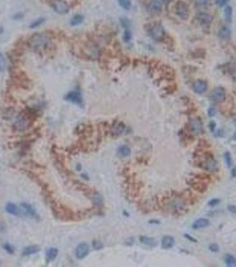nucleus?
Listing matches in <instances>:
<instances>
[{"label":"nucleus","instance_id":"7","mask_svg":"<svg viewBox=\"0 0 236 267\" xmlns=\"http://www.w3.org/2000/svg\"><path fill=\"white\" fill-rule=\"evenodd\" d=\"M176 14L183 20H187L189 17V9L187 5L183 1L177 2L176 5Z\"/></svg>","mask_w":236,"mask_h":267},{"label":"nucleus","instance_id":"4","mask_svg":"<svg viewBox=\"0 0 236 267\" xmlns=\"http://www.w3.org/2000/svg\"><path fill=\"white\" fill-rule=\"evenodd\" d=\"M206 180H204L203 178H201L198 175H196L195 177L190 178L188 180V183L191 185V187H193L195 191H197L199 192H203L207 190V183H205Z\"/></svg>","mask_w":236,"mask_h":267},{"label":"nucleus","instance_id":"43","mask_svg":"<svg viewBox=\"0 0 236 267\" xmlns=\"http://www.w3.org/2000/svg\"><path fill=\"white\" fill-rule=\"evenodd\" d=\"M185 237L186 238H187V239H189L190 240H192V241H194V242H197V240H195L194 238H192L191 236L189 234H185Z\"/></svg>","mask_w":236,"mask_h":267},{"label":"nucleus","instance_id":"27","mask_svg":"<svg viewBox=\"0 0 236 267\" xmlns=\"http://www.w3.org/2000/svg\"><path fill=\"white\" fill-rule=\"evenodd\" d=\"M224 14H225V21H227V22H231V21H232V16H233V8H232V6H230V5H226L225 7Z\"/></svg>","mask_w":236,"mask_h":267},{"label":"nucleus","instance_id":"38","mask_svg":"<svg viewBox=\"0 0 236 267\" xmlns=\"http://www.w3.org/2000/svg\"><path fill=\"white\" fill-rule=\"evenodd\" d=\"M197 5H204L208 3V0H193Z\"/></svg>","mask_w":236,"mask_h":267},{"label":"nucleus","instance_id":"41","mask_svg":"<svg viewBox=\"0 0 236 267\" xmlns=\"http://www.w3.org/2000/svg\"><path fill=\"white\" fill-rule=\"evenodd\" d=\"M208 113H209V117H213L216 113V111H215V108L213 107H210L209 110H208Z\"/></svg>","mask_w":236,"mask_h":267},{"label":"nucleus","instance_id":"48","mask_svg":"<svg viewBox=\"0 0 236 267\" xmlns=\"http://www.w3.org/2000/svg\"><path fill=\"white\" fill-rule=\"evenodd\" d=\"M235 74H236V70H235Z\"/></svg>","mask_w":236,"mask_h":267},{"label":"nucleus","instance_id":"8","mask_svg":"<svg viewBox=\"0 0 236 267\" xmlns=\"http://www.w3.org/2000/svg\"><path fill=\"white\" fill-rule=\"evenodd\" d=\"M151 37L156 41H162L165 37V31L163 27L160 24H156L151 29Z\"/></svg>","mask_w":236,"mask_h":267},{"label":"nucleus","instance_id":"25","mask_svg":"<svg viewBox=\"0 0 236 267\" xmlns=\"http://www.w3.org/2000/svg\"><path fill=\"white\" fill-rule=\"evenodd\" d=\"M225 263L226 266L228 267H236V258L233 255L227 254L225 256Z\"/></svg>","mask_w":236,"mask_h":267},{"label":"nucleus","instance_id":"45","mask_svg":"<svg viewBox=\"0 0 236 267\" xmlns=\"http://www.w3.org/2000/svg\"><path fill=\"white\" fill-rule=\"evenodd\" d=\"M160 222L159 221H157V220H150V222H149V224H159Z\"/></svg>","mask_w":236,"mask_h":267},{"label":"nucleus","instance_id":"26","mask_svg":"<svg viewBox=\"0 0 236 267\" xmlns=\"http://www.w3.org/2000/svg\"><path fill=\"white\" fill-rule=\"evenodd\" d=\"M38 250H39V248L37 246H29V247H27L23 249L22 255L23 256H30L33 254H36L37 252H38Z\"/></svg>","mask_w":236,"mask_h":267},{"label":"nucleus","instance_id":"11","mask_svg":"<svg viewBox=\"0 0 236 267\" xmlns=\"http://www.w3.org/2000/svg\"><path fill=\"white\" fill-rule=\"evenodd\" d=\"M90 248L86 243H81L80 245L77 246L76 249H75V256L78 259H83L85 258L87 255L89 254Z\"/></svg>","mask_w":236,"mask_h":267},{"label":"nucleus","instance_id":"20","mask_svg":"<svg viewBox=\"0 0 236 267\" xmlns=\"http://www.w3.org/2000/svg\"><path fill=\"white\" fill-rule=\"evenodd\" d=\"M6 211L9 215H18L19 208H18V207L15 204L9 202L6 205Z\"/></svg>","mask_w":236,"mask_h":267},{"label":"nucleus","instance_id":"29","mask_svg":"<svg viewBox=\"0 0 236 267\" xmlns=\"http://www.w3.org/2000/svg\"><path fill=\"white\" fill-rule=\"evenodd\" d=\"M44 18H38L36 21H32V22L30 23L29 28H30V29H36V28H38V27L41 26L44 23Z\"/></svg>","mask_w":236,"mask_h":267},{"label":"nucleus","instance_id":"22","mask_svg":"<svg viewBox=\"0 0 236 267\" xmlns=\"http://www.w3.org/2000/svg\"><path fill=\"white\" fill-rule=\"evenodd\" d=\"M22 208H23V210L25 211V213L27 214L28 215H29V216H31V217H35V216L37 215V213H36L35 209H34L32 206H30L29 204L23 202L22 203Z\"/></svg>","mask_w":236,"mask_h":267},{"label":"nucleus","instance_id":"23","mask_svg":"<svg viewBox=\"0 0 236 267\" xmlns=\"http://www.w3.org/2000/svg\"><path fill=\"white\" fill-rule=\"evenodd\" d=\"M140 241L142 244L148 246V247H155L156 245V240H154L153 238H149V237H146V236H141L140 238Z\"/></svg>","mask_w":236,"mask_h":267},{"label":"nucleus","instance_id":"28","mask_svg":"<svg viewBox=\"0 0 236 267\" xmlns=\"http://www.w3.org/2000/svg\"><path fill=\"white\" fill-rule=\"evenodd\" d=\"M118 3L121 7H123L124 10H130L131 6V0H118Z\"/></svg>","mask_w":236,"mask_h":267},{"label":"nucleus","instance_id":"5","mask_svg":"<svg viewBox=\"0 0 236 267\" xmlns=\"http://www.w3.org/2000/svg\"><path fill=\"white\" fill-rule=\"evenodd\" d=\"M30 125H31L30 118L25 113H22L21 115H19L18 117H17L15 124H14V127L19 131H24V130H26V129L29 128Z\"/></svg>","mask_w":236,"mask_h":267},{"label":"nucleus","instance_id":"2","mask_svg":"<svg viewBox=\"0 0 236 267\" xmlns=\"http://www.w3.org/2000/svg\"><path fill=\"white\" fill-rule=\"evenodd\" d=\"M200 167H202L203 169L209 172H216L218 169V165L217 160L213 158V155L209 154L208 157H204L203 159L202 158L201 162H200Z\"/></svg>","mask_w":236,"mask_h":267},{"label":"nucleus","instance_id":"33","mask_svg":"<svg viewBox=\"0 0 236 267\" xmlns=\"http://www.w3.org/2000/svg\"><path fill=\"white\" fill-rule=\"evenodd\" d=\"M131 39V32L130 30H125L124 33V42H130Z\"/></svg>","mask_w":236,"mask_h":267},{"label":"nucleus","instance_id":"6","mask_svg":"<svg viewBox=\"0 0 236 267\" xmlns=\"http://www.w3.org/2000/svg\"><path fill=\"white\" fill-rule=\"evenodd\" d=\"M51 5L57 14H66L69 12V5L64 0H53Z\"/></svg>","mask_w":236,"mask_h":267},{"label":"nucleus","instance_id":"13","mask_svg":"<svg viewBox=\"0 0 236 267\" xmlns=\"http://www.w3.org/2000/svg\"><path fill=\"white\" fill-rule=\"evenodd\" d=\"M175 245V239L171 235H165L162 239V248L170 249Z\"/></svg>","mask_w":236,"mask_h":267},{"label":"nucleus","instance_id":"39","mask_svg":"<svg viewBox=\"0 0 236 267\" xmlns=\"http://www.w3.org/2000/svg\"><path fill=\"white\" fill-rule=\"evenodd\" d=\"M227 1H228V0H216L217 5H218V6H220V7H222V6L225 5V4L227 3Z\"/></svg>","mask_w":236,"mask_h":267},{"label":"nucleus","instance_id":"46","mask_svg":"<svg viewBox=\"0 0 236 267\" xmlns=\"http://www.w3.org/2000/svg\"><path fill=\"white\" fill-rule=\"evenodd\" d=\"M172 0H162V2H163V3H169V2H171Z\"/></svg>","mask_w":236,"mask_h":267},{"label":"nucleus","instance_id":"21","mask_svg":"<svg viewBox=\"0 0 236 267\" xmlns=\"http://www.w3.org/2000/svg\"><path fill=\"white\" fill-rule=\"evenodd\" d=\"M218 36L222 39H228L230 38L231 30L227 26H222L218 31Z\"/></svg>","mask_w":236,"mask_h":267},{"label":"nucleus","instance_id":"37","mask_svg":"<svg viewBox=\"0 0 236 267\" xmlns=\"http://www.w3.org/2000/svg\"><path fill=\"white\" fill-rule=\"evenodd\" d=\"M219 202H220V200L218 199H210L209 202H208V205L210 206V207H215V206L218 205Z\"/></svg>","mask_w":236,"mask_h":267},{"label":"nucleus","instance_id":"17","mask_svg":"<svg viewBox=\"0 0 236 267\" xmlns=\"http://www.w3.org/2000/svg\"><path fill=\"white\" fill-rule=\"evenodd\" d=\"M196 18L203 24H210L212 20H213L212 16L209 14H207V13H199L196 16Z\"/></svg>","mask_w":236,"mask_h":267},{"label":"nucleus","instance_id":"16","mask_svg":"<svg viewBox=\"0 0 236 267\" xmlns=\"http://www.w3.org/2000/svg\"><path fill=\"white\" fill-rule=\"evenodd\" d=\"M124 129H125V126L123 122H117L115 123L113 128H111V134L114 136H119L120 134L124 133Z\"/></svg>","mask_w":236,"mask_h":267},{"label":"nucleus","instance_id":"32","mask_svg":"<svg viewBox=\"0 0 236 267\" xmlns=\"http://www.w3.org/2000/svg\"><path fill=\"white\" fill-rule=\"evenodd\" d=\"M120 21H121V24H122V26L124 30H129L130 26H131V22L127 18H121Z\"/></svg>","mask_w":236,"mask_h":267},{"label":"nucleus","instance_id":"36","mask_svg":"<svg viewBox=\"0 0 236 267\" xmlns=\"http://www.w3.org/2000/svg\"><path fill=\"white\" fill-rule=\"evenodd\" d=\"M209 249L211 251V252H218V251H219V247H218V244L213 243V244H210V245L209 246Z\"/></svg>","mask_w":236,"mask_h":267},{"label":"nucleus","instance_id":"24","mask_svg":"<svg viewBox=\"0 0 236 267\" xmlns=\"http://www.w3.org/2000/svg\"><path fill=\"white\" fill-rule=\"evenodd\" d=\"M84 20H85V17L82 14H75L70 20V25L71 26H78L84 21Z\"/></svg>","mask_w":236,"mask_h":267},{"label":"nucleus","instance_id":"44","mask_svg":"<svg viewBox=\"0 0 236 267\" xmlns=\"http://www.w3.org/2000/svg\"><path fill=\"white\" fill-rule=\"evenodd\" d=\"M231 173H232V176H233V177H234V178H236V166L232 169V172H231Z\"/></svg>","mask_w":236,"mask_h":267},{"label":"nucleus","instance_id":"9","mask_svg":"<svg viewBox=\"0 0 236 267\" xmlns=\"http://www.w3.org/2000/svg\"><path fill=\"white\" fill-rule=\"evenodd\" d=\"M210 98H211L212 101H217V102L223 101L225 98V89L221 86H218V87L214 88L210 94Z\"/></svg>","mask_w":236,"mask_h":267},{"label":"nucleus","instance_id":"30","mask_svg":"<svg viewBox=\"0 0 236 267\" xmlns=\"http://www.w3.org/2000/svg\"><path fill=\"white\" fill-rule=\"evenodd\" d=\"M6 69V57L2 53H0V72H3Z\"/></svg>","mask_w":236,"mask_h":267},{"label":"nucleus","instance_id":"40","mask_svg":"<svg viewBox=\"0 0 236 267\" xmlns=\"http://www.w3.org/2000/svg\"><path fill=\"white\" fill-rule=\"evenodd\" d=\"M227 208H228V210L230 211L231 213L236 214V206H234V205H229Z\"/></svg>","mask_w":236,"mask_h":267},{"label":"nucleus","instance_id":"12","mask_svg":"<svg viewBox=\"0 0 236 267\" xmlns=\"http://www.w3.org/2000/svg\"><path fill=\"white\" fill-rule=\"evenodd\" d=\"M207 87H208L207 82L203 79H198L194 81L193 85V91L198 95H202V94L205 93L207 91Z\"/></svg>","mask_w":236,"mask_h":267},{"label":"nucleus","instance_id":"3","mask_svg":"<svg viewBox=\"0 0 236 267\" xmlns=\"http://www.w3.org/2000/svg\"><path fill=\"white\" fill-rule=\"evenodd\" d=\"M187 129L194 134H199L202 133L203 130L202 119L199 117H191L187 123Z\"/></svg>","mask_w":236,"mask_h":267},{"label":"nucleus","instance_id":"15","mask_svg":"<svg viewBox=\"0 0 236 267\" xmlns=\"http://www.w3.org/2000/svg\"><path fill=\"white\" fill-rule=\"evenodd\" d=\"M209 225V221L206 218H199L197 220H195L192 224V227L194 230H199L205 228L207 226Z\"/></svg>","mask_w":236,"mask_h":267},{"label":"nucleus","instance_id":"10","mask_svg":"<svg viewBox=\"0 0 236 267\" xmlns=\"http://www.w3.org/2000/svg\"><path fill=\"white\" fill-rule=\"evenodd\" d=\"M67 101H69L75 104H82L83 102V97L80 92L78 91H71L68 93V95L65 96Z\"/></svg>","mask_w":236,"mask_h":267},{"label":"nucleus","instance_id":"18","mask_svg":"<svg viewBox=\"0 0 236 267\" xmlns=\"http://www.w3.org/2000/svg\"><path fill=\"white\" fill-rule=\"evenodd\" d=\"M58 249L56 248H48L46 252H45V257H46V260L48 262L54 261V259L57 257L58 256Z\"/></svg>","mask_w":236,"mask_h":267},{"label":"nucleus","instance_id":"19","mask_svg":"<svg viewBox=\"0 0 236 267\" xmlns=\"http://www.w3.org/2000/svg\"><path fill=\"white\" fill-rule=\"evenodd\" d=\"M131 154V149L127 145H121L117 150V155L121 158L128 157Z\"/></svg>","mask_w":236,"mask_h":267},{"label":"nucleus","instance_id":"14","mask_svg":"<svg viewBox=\"0 0 236 267\" xmlns=\"http://www.w3.org/2000/svg\"><path fill=\"white\" fill-rule=\"evenodd\" d=\"M162 8V2L160 0H153L148 5V9L152 14H160Z\"/></svg>","mask_w":236,"mask_h":267},{"label":"nucleus","instance_id":"35","mask_svg":"<svg viewBox=\"0 0 236 267\" xmlns=\"http://www.w3.org/2000/svg\"><path fill=\"white\" fill-rule=\"evenodd\" d=\"M202 53H205V51H204L203 49H198V50H196L194 53H193V54H194V56H195V58H203L204 56H205V54H202Z\"/></svg>","mask_w":236,"mask_h":267},{"label":"nucleus","instance_id":"34","mask_svg":"<svg viewBox=\"0 0 236 267\" xmlns=\"http://www.w3.org/2000/svg\"><path fill=\"white\" fill-rule=\"evenodd\" d=\"M92 247H93V248H94V249L99 250V249H101L102 248L104 247V245L102 244V242H100V241L94 240V241L92 242Z\"/></svg>","mask_w":236,"mask_h":267},{"label":"nucleus","instance_id":"31","mask_svg":"<svg viewBox=\"0 0 236 267\" xmlns=\"http://www.w3.org/2000/svg\"><path fill=\"white\" fill-rule=\"evenodd\" d=\"M224 158H225V163H226L227 166H231L232 164H233V160H232L230 152L229 151H225V154H224Z\"/></svg>","mask_w":236,"mask_h":267},{"label":"nucleus","instance_id":"1","mask_svg":"<svg viewBox=\"0 0 236 267\" xmlns=\"http://www.w3.org/2000/svg\"><path fill=\"white\" fill-rule=\"evenodd\" d=\"M51 38L42 33H38L33 35L32 37H29V39L28 40V44L29 46V47H31L34 50H45L46 48L49 47V46L51 45Z\"/></svg>","mask_w":236,"mask_h":267},{"label":"nucleus","instance_id":"42","mask_svg":"<svg viewBox=\"0 0 236 267\" xmlns=\"http://www.w3.org/2000/svg\"><path fill=\"white\" fill-rule=\"evenodd\" d=\"M209 128H210V130H211V131H213L214 128H216V123H215L214 121H211V122L209 123Z\"/></svg>","mask_w":236,"mask_h":267},{"label":"nucleus","instance_id":"47","mask_svg":"<svg viewBox=\"0 0 236 267\" xmlns=\"http://www.w3.org/2000/svg\"><path fill=\"white\" fill-rule=\"evenodd\" d=\"M233 139H234V140H236V132L234 133V134H233Z\"/></svg>","mask_w":236,"mask_h":267}]
</instances>
